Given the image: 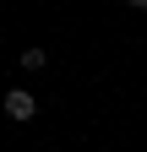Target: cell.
<instances>
[{
    "mask_svg": "<svg viewBox=\"0 0 147 152\" xmlns=\"http://www.w3.org/2000/svg\"><path fill=\"white\" fill-rule=\"evenodd\" d=\"M33 109H38V103H33L27 87H11L6 92V114H11V120H33Z\"/></svg>",
    "mask_w": 147,
    "mask_h": 152,
    "instance_id": "cell-1",
    "label": "cell"
},
{
    "mask_svg": "<svg viewBox=\"0 0 147 152\" xmlns=\"http://www.w3.org/2000/svg\"><path fill=\"white\" fill-rule=\"evenodd\" d=\"M22 65H27V71H44V65H49V49H38V44L22 49Z\"/></svg>",
    "mask_w": 147,
    "mask_h": 152,
    "instance_id": "cell-2",
    "label": "cell"
}]
</instances>
